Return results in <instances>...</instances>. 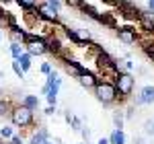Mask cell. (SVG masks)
I'll list each match as a JSON object with an SVG mask.
<instances>
[{
	"instance_id": "60d3db41",
	"label": "cell",
	"mask_w": 154,
	"mask_h": 144,
	"mask_svg": "<svg viewBox=\"0 0 154 144\" xmlns=\"http://www.w3.org/2000/svg\"><path fill=\"white\" fill-rule=\"evenodd\" d=\"M105 2H109V4H117V2H121V0H105Z\"/></svg>"
},
{
	"instance_id": "f546056e",
	"label": "cell",
	"mask_w": 154,
	"mask_h": 144,
	"mask_svg": "<svg viewBox=\"0 0 154 144\" xmlns=\"http://www.w3.org/2000/svg\"><path fill=\"white\" fill-rule=\"evenodd\" d=\"M11 66H12V72L17 74V78H25V72L21 70V66H19V62H17V60H12V64H11Z\"/></svg>"
},
{
	"instance_id": "7402d4cb",
	"label": "cell",
	"mask_w": 154,
	"mask_h": 144,
	"mask_svg": "<svg viewBox=\"0 0 154 144\" xmlns=\"http://www.w3.org/2000/svg\"><path fill=\"white\" fill-rule=\"evenodd\" d=\"M58 93H60L58 86H49V89H48V93H45V99H48L49 105H56V103H58Z\"/></svg>"
},
{
	"instance_id": "52a82bcc",
	"label": "cell",
	"mask_w": 154,
	"mask_h": 144,
	"mask_svg": "<svg viewBox=\"0 0 154 144\" xmlns=\"http://www.w3.org/2000/svg\"><path fill=\"white\" fill-rule=\"evenodd\" d=\"M134 107H142V105H154V84H146L140 89V93L134 97Z\"/></svg>"
},
{
	"instance_id": "ac0fdd59",
	"label": "cell",
	"mask_w": 154,
	"mask_h": 144,
	"mask_svg": "<svg viewBox=\"0 0 154 144\" xmlns=\"http://www.w3.org/2000/svg\"><path fill=\"white\" fill-rule=\"evenodd\" d=\"M80 11H82L86 17H91L93 21H97V23H99V19H101V12L97 11L95 6H91V4H86V2H84L82 6H80Z\"/></svg>"
},
{
	"instance_id": "8fae6325",
	"label": "cell",
	"mask_w": 154,
	"mask_h": 144,
	"mask_svg": "<svg viewBox=\"0 0 154 144\" xmlns=\"http://www.w3.org/2000/svg\"><path fill=\"white\" fill-rule=\"evenodd\" d=\"M76 80H78V84H80L82 89H91V91H93V89H95V84L99 83V76H97L95 72H91L88 68H86V70H84Z\"/></svg>"
},
{
	"instance_id": "e575fe53",
	"label": "cell",
	"mask_w": 154,
	"mask_h": 144,
	"mask_svg": "<svg viewBox=\"0 0 154 144\" xmlns=\"http://www.w3.org/2000/svg\"><path fill=\"white\" fill-rule=\"evenodd\" d=\"M80 136H82L84 142H88L91 140V128H80Z\"/></svg>"
},
{
	"instance_id": "8d00e7d4",
	"label": "cell",
	"mask_w": 154,
	"mask_h": 144,
	"mask_svg": "<svg viewBox=\"0 0 154 144\" xmlns=\"http://www.w3.org/2000/svg\"><path fill=\"white\" fill-rule=\"evenodd\" d=\"M134 144H146V136H138V138H134Z\"/></svg>"
},
{
	"instance_id": "f35d334b",
	"label": "cell",
	"mask_w": 154,
	"mask_h": 144,
	"mask_svg": "<svg viewBox=\"0 0 154 144\" xmlns=\"http://www.w3.org/2000/svg\"><path fill=\"white\" fill-rule=\"evenodd\" d=\"M4 99H6V93H4V89L0 86V101H4Z\"/></svg>"
},
{
	"instance_id": "f6af8a7d",
	"label": "cell",
	"mask_w": 154,
	"mask_h": 144,
	"mask_svg": "<svg viewBox=\"0 0 154 144\" xmlns=\"http://www.w3.org/2000/svg\"><path fill=\"white\" fill-rule=\"evenodd\" d=\"M0 144H4V140H2V138H0Z\"/></svg>"
},
{
	"instance_id": "7c38bea8",
	"label": "cell",
	"mask_w": 154,
	"mask_h": 144,
	"mask_svg": "<svg viewBox=\"0 0 154 144\" xmlns=\"http://www.w3.org/2000/svg\"><path fill=\"white\" fill-rule=\"evenodd\" d=\"M27 31L25 29H21L19 25H12V27H8V39H11V43H19V45H23L25 41H27Z\"/></svg>"
},
{
	"instance_id": "ee69618b",
	"label": "cell",
	"mask_w": 154,
	"mask_h": 144,
	"mask_svg": "<svg viewBox=\"0 0 154 144\" xmlns=\"http://www.w3.org/2000/svg\"><path fill=\"white\" fill-rule=\"evenodd\" d=\"M0 2H12V0H0Z\"/></svg>"
},
{
	"instance_id": "cb8c5ba5",
	"label": "cell",
	"mask_w": 154,
	"mask_h": 144,
	"mask_svg": "<svg viewBox=\"0 0 154 144\" xmlns=\"http://www.w3.org/2000/svg\"><path fill=\"white\" fill-rule=\"evenodd\" d=\"M8 52H11L12 60H19V58L23 56L25 48H23V45H19V43H11V45H8Z\"/></svg>"
},
{
	"instance_id": "f1b7e54d",
	"label": "cell",
	"mask_w": 154,
	"mask_h": 144,
	"mask_svg": "<svg viewBox=\"0 0 154 144\" xmlns=\"http://www.w3.org/2000/svg\"><path fill=\"white\" fill-rule=\"evenodd\" d=\"M45 4H48L49 8H54L56 12H60V11H62V4H64V2H62V0H45Z\"/></svg>"
},
{
	"instance_id": "9c48e42d",
	"label": "cell",
	"mask_w": 154,
	"mask_h": 144,
	"mask_svg": "<svg viewBox=\"0 0 154 144\" xmlns=\"http://www.w3.org/2000/svg\"><path fill=\"white\" fill-rule=\"evenodd\" d=\"M84 70H86V68H84V66H82L78 60H74V58H70V60H64V72H66L70 78H78V76H80Z\"/></svg>"
},
{
	"instance_id": "9a60e30c",
	"label": "cell",
	"mask_w": 154,
	"mask_h": 144,
	"mask_svg": "<svg viewBox=\"0 0 154 144\" xmlns=\"http://www.w3.org/2000/svg\"><path fill=\"white\" fill-rule=\"evenodd\" d=\"M21 105L31 109V111H37L39 109V97L37 95H23L21 97Z\"/></svg>"
},
{
	"instance_id": "e0dca14e",
	"label": "cell",
	"mask_w": 154,
	"mask_h": 144,
	"mask_svg": "<svg viewBox=\"0 0 154 144\" xmlns=\"http://www.w3.org/2000/svg\"><path fill=\"white\" fill-rule=\"evenodd\" d=\"M109 144H125L128 142V138H125V132L123 130H113V132L109 134Z\"/></svg>"
},
{
	"instance_id": "603a6c76",
	"label": "cell",
	"mask_w": 154,
	"mask_h": 144,
	"mask_svg": "<svg viewBox=\"0 0 154 144\" xmlns=\"http://www.w3.org/2000/svg\"><path fill=\"white\" fill-rule=\"evenodd\" d=\"M23 11H27V12H31V11H35L37 8V0H14Z\"/></svg>"
},
{
	"instance_id": "4316f807",
	"label": "cell",
	"mask_w": 154,
	"mask_h": 144,
	"mask_svg": "<svg viewBox=\"0 0 154 144\" xmlns=\"http://www.w3.org/2000/svg\"><path fill=\"white\" fill-rule=\"evenodd\" d=\"M68 124H70V128L74 130V132H80V128H84L82 120H80V117H76V115H72V120L68 121Z\"/></svg>"
},
{
	"instance_id": "4fadbf2b",
	"label": "cell",
	"mask_w": 154,
	"mask_h": 144,
	"mask_svg": "<svg viewBox=\"0 0 154 144\" xmlns=\"http://www.w3.org/2000/svg\"><path fill=\"white\" fill-rule=\"evenodd\" d=\"M51 136H49V130L45 126H39L35 132L31 134V138H29V142L27 144H43V140H49Z\"/></svg>"
},
{
	"instance_id": "5b68a950",
	"label": "cell",
	"mask_w": 154,
	"mask_h": 144,
	"mask_svg": "<svg viewBox=\"0 0 154 144\" xmlns=\"http://www.w3.org/2000/svg\"><path fill=\"white\" fill-rule=\"evenodd\" d=\"M25 52L35 58V56H45L48 54V43H45V37H39V35H27V41L23 43Z\"/></svg>"
},
{
	"instance_id": "3957f363",
	"label": "cell",
	"mask_w": 154,
	"mask_h": 144,
	"mask_svg": "<svg viewBox=\"0 0 154 144\" xmlns=\"http://www.w3.org/2000/svg\"><path fill=\"white\" fill-rule=\"evenodd\" d=\"M93 93H95V99L99 103H103V105H113V103H117V99H119L115 84L111 80H103V78H99V83L95 84Z\"/></svg>"
},
{
	"instance_id": "44dd1931",
	"label": "cell",
	"mask_w": 154,
	"mask_h": 144,
	"mask_svg": "<svg viewBox=\"0 0 154 144\" xmlns=\"http://www.w3.org/2000/svg\"><path fill=\"white\" fill-rule=\"evenodd\" d=\"M11 107H12V103L8 101V99H4V101H0V124L8 117V113H11Z\"/></svg>"
},
{
	"instance_id": "484cf974",
	"label": "cell",
	"mask_w": 154,
	"mask_h": 144,
	"mask_svg": "<svg viewBox=\"0 0 154 144\" xmlns=\"http://www.w3.org/2000/svg\"><path fill=\"white\" fill-rule=\"evenodd\" d=\"M142 49H144V54L154 62V39L152 41H142Z\"/></svg>"
},
{
	"instance_id": "8992f818",
	"label": "cell",
	"mask_w": 154,
	"mask_h": 144,
	"mask_svg": "<svg viewBox=\"0 0 154 144\" xmlns=\"http://www.w3.org/2000/svg\"><path fill=\"white\" fill-rule=\"evenodd\" d=\"M117 39L123 45H134L140 41V35L131 25H123V27H117Z\"/></svg>"
},
{
	"instance_id": "5bb4252c",
	"label": "cell",
	"mask_w": 154,
	"mask_h": 144,
	"mask_svg": "<svg viewBox=\"0 0 154 144\" xmlns=\"http://www.w3.org/2000/svg\"><path fill=\"white\" fill-rule=\"evenodd\" d=\"M45 43H48V54H51V56H60V52L64 49V45H62V41L58 37H48Z\"/></svg>"
},
{
	"instance_id": "d590c367",
	"label": "cell",
	"mask_w": 154,
	"mask_h": 144,
	"mask_svg": "<svg viewBox=\"0 0 154 144\" xmlns=\"http://www.w3.org/2000/svg\"><path fill=\"white\" fill-rule=\"evenodd\" d=\"M11 142H12V144H23V136H19V134H12Z\"/></svg>"
},
{
	"instance_id": "ffe728a7",
	"label": "cell",
	"mask_w": 154,
	"mask_h": 144,
	"mask_svg": "<svg viewBox=\"0 0 154 144\" xmlns=\"http://www.w3.org/2000/svg\"><path fill=\"white\" fill-rule=\"evenodd\" d=\"M19 66H21V70L25 72V74H27V72L31 70V62H33V58H31V56H29V54H27V52H23V56H21V58H19Z\"/></svg>"
},
{
	"instance_id": "30bf717a",
	"label": "cell",
	"mask_w": 154,
	"mask_h": 144,
	"mask_svg": "<svg viewBox=\"0 0 154 144\" xmlns=\"http://www.w3.org/2000/svg\"><path fill=\"white\" fill-rule=\"evenodd\" d=\"M138 21H140V25H142L144 33L154 35V12H150V11H140Z\"/></svg>"
},
{
	"instance_id": "2e32d148",
	"label": "cell",
	"mask_w": 154,
	"mask_h": 144,
	"mask_svg": "<svg viewBox=\"0 0 154 144\" xmlns=\"http://www.w3.org/2000/svg\"><path fill=\"white\" fill-rule=\"evenodd\" d=\"M111 120H113V130H123V128H125V115H123V111H121V109L113 111Z\"/></svg>"
},
{
	"instance_id": "b9f144b4",
	"label": "cell",
	"mask_w": 154,
	"mask_h": 144,
	"mask_svg": "<svg viewBox=\"0 0 154 144\" xmlns=\"http://www.w3.org/2000/svg\"><path fill=\"white\" fill-rule=\"evenodd\" d=\"M43 144H54V142H51V138H49V140H43Z\"/></svg>"
},
{
	"instance_id": "6da1fadb",
	"label": "cell",
	"mask_w": 154,
	"mask_h": 144,
	"mask_svg": "<svg viewBox=\"0 0 154 144\" xmlns=\"http://www.w3.org/2000/svg\"><path fill=\"white\" fill-rule=\"evenodd\" d=\"M95 62H97V76L99 78H103V80H115V76H117L119 72L115 68V58H111L109 54H107L105 49H99L95 54Z\"/></svg>"
},
{
	"instance_id": "ba28073f",
	"label": "cell",
	"mask_w": 154,
	"mask_h": 144,
	"mask_svg": "<svg viewBox=\"0 0 154 144\" xmlns=\"http://www.w3.org/2000/svg\"><path fill=\"white\" fill-rule=\"evenodd\" d=\"M35 14L41 19V21H45V23H51V25H56L60 21V12H56L54 8H49L45 2H41V4H37V8H35Z\"/></svg>"
},
{
	"instance_id": "4dcf8cb0",
	"label": "cell",
	"mask_w": 154,
	"mask_h": 144,
	"mask_svg": "<svg viewBox=\"0 0 154 144\" xmlns=\"http://www.w3.org/2000/svg\"><path fill=\"white\" fill-rule=\"evenodd\" d=\"M66 6H70V8H80L84 4V0H62Z\"/></svg>"
},
{
	"instance_id": "277c9868",
	"label": "cell",
	"mask_w": 154,
	"mask_h": 144,
	"mask_svg": "<svg viewBox=\"0 0 154 144\" xmlns=\"http://www.w3.org/2000/svg\"><path fill=\"white\" fill-rule=\"evenodd\" d=\"M115 89H117V95L121 101H128L131 95H134V89H136V76L131 72H119L115 76Z\"/></svg>"
},
{
	"instance_id": "1f68e13d",
	"label": "cell",
	"mask_w": 154,
	"mask_h": 144,
	"mask_svg": "<svg viewBox=\"0 0 154 144\" xmlns=\"http://www.w3.org/2000/svg\"><path fill=\"white\" fill-rule=\"evenodd\" d=\"M134 111H136V107H134V105H130V107L123 111V115H125V121H131V120H134Z\"/></svg>"
},
{
	"instance_id": "7bdbcfd3",
	"label": "cell",
	"mask_w": 154,
	"mask_h": 144,
	"mask_svg": "<svg viewBox=\"0 0 154 144\" xmlns=\"http://www.w3.org/2000/svg\"><path fill=\"white\" fill-rule=\"evenodd\" d=\"M0 43H2V31H0Z\"/></svg>"
},
{
	"instance_id": "d6a6232c",
	"label": "cell",
	"mask_w": 154,
	"mask_h": 144,
	"mask_svg": "<svg viewBox=\"0 0 154 144\" xmlns=\"http://www.w3.org/2000/svg\"><path fill=\"white\" fill-rule=\"evenodd\" d=\"M58 111H56V105H48V107L43 109V115L45 117H51V115H56Z\"/></svg>"
},
{
	"instance_id": "74e56055",
	"label": "cell",
	"mask_w": 154,
	"mask_h": 144,
	"mask_svg": "<svg viewBox=\"0 0 154 144\" xmlns=\"http://www.w3.org/2000/svg\"><path fill=\"white\" fill-rule=\"evenodd\" d=\"M148 11L154 12V0H148Z\"/></svg>"
},
{
	"instance_id": "d4e9b609",
	"label": "cell",
	"mask_w": 154,
	"mask_h": 144,
	"mask_svg": "<svg viewBox=\"0 0 154 144\" xmlns=\"http://www.w3.org/2000/svg\"><path fill=\"white\" fill-rule=\"evenodd\" d=\"M12 134H14V128H12V126H6V124L0 126V138H2V140H11Z\"/></svg>"
},
{
	"instance_id": "d6986e66",
	"label": "cell",
	"mask_w": 154,
	"mask_h": 144,
	"mask_svg": "<svg viewBox=\"0 0 154 144\" xmlns=\"http://www.w3.org/2000/svg\"><path fill=\"white\" fill-rule=\"evenodd\" d=\"M115 68H117V72H131L134 64L130 58H123V60H115Z\"/></svg>"
},
{
	"instance_id": "7a4b0ae2",
	"label": "cell",
	"mask_w": 154,
	"mask_h": 144,
	"mask_svg": "<svg viewBox=\"0 0 154 144\" xmlns=\"http://www.w3.org/2000/svg\"><path fill=\"white\" fill-rule=\"evenodd\" d=\"M8 120H11L12 128H21V130H25V128H31V126L35 124V111L23 107V105L19 103V105H12L11 107Z\"/></svg>"
},
{
	"instance_id": "83f0119b",
	"label": "cell",
	"mask_w": 154,
	"mask_h": 144,
	"mask_svg": "<svg viewBox=\"0 0 154 144\" xmlns=\"http://www.w3.org/2000/svg\"><path fill=\"white\" fill-rule=\"evenodd\" d=\"M144 136H154V120L144 121Z\"/></svg>"
},
{
	"instance_id": "ab89813d",
	"label": "cell",
	"mask_w": 154,
	"mask_h": 144,
	"mask_svg": "<svg viewBox=\"0 0 154 144\" xmlns=\"http://www.w3.org/2000/svg\"><path fill=\"white\" fill-rule=\"evenodd\" d=\"M97 144H109V140H107V138H101V140H99Z\"/></svg>"
},
{
	"instance_id": "836d02e7",
	"label": "cell",
	"mask_w": 154,
	"mask_h": 144,
	"mask_svg": "<svg viewBox=\"0 0 154 144\" xmlns=\"http://www.w3.org/2000/svg\"><path fill=\"white\" fill-rule=\"evenodd\" d=\"M39 70H41V74H45V76H48V74H49L51 70H54V68H51V64H49V62H43Z\"/></svg>"
}]
</instances>
